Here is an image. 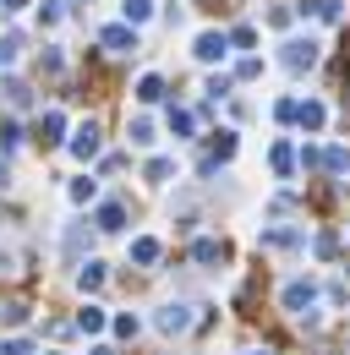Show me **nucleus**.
<instances>
[{
	"mask_svg": "<svg viewBox=\"0 0 350 355\" xmlns=\"http://www.w3.org/2000/svg\"><path fill=\"white\" fill-rule=\"evenodd\" d=\"M317 60H323V44H317V39H285V44H279V66H285V71H312Z\"/></svg>",
	"mask_w": 350,
	"mask_h": 355,
	"instance_id": "nucleus-1",
	"label": "nucleus"
},
{
	"mask_svg": "<svg viewBox=\"0 0 350 355\" xmlns=\"http://www.w3.org/2000/svg\"><path fill=\"white\" fill-rule=\"evenodd\" d=\"M279 306H285V311H296V317L317 311V284H312V279H290V284L279 290Z\"/></svg>",
	"mask_w": 350,
	"mask_h": 355,
	"instance_id": "nucleus-2",
	"label": "nucleus"
},
{
	"mask_svg": "<svg viewBox=\"0 0 350 355\" xmlns=\"http://www.w3.org/2000/svg\"><path fill=\"white\" fill-rule=\"evenodd\" d=\"M153 322H159V334H186L197 317H192V306H186V301H170V306H159V317H153Z\"/></svg>",
	"mask_w": 350,
	"mask_h": 355,
	"instance_id": "nucleus-3",
	"label": "nucleus"
},
{
	"mask_svg": "<svg viewBox=\"0 0 350 355\" xmlns=\"http://www.w3.org/2000/svg\"><path fill=\"white\" fill-rule=\"evenodd\" d=\"M192 55H197L203 66H214V60L230 55V39H224V33H197V39H192Z\"/></svg>",
	"mask_w": 350,
	"mask_h": 355,
	"instance_id": "nucleus-4",
	"label": "nucleus"
},
{
	"mask_svg": "<svg viewBox=\"0 0 350 355\" xmlns=\"http://www.w3.org/2000/svg\"><path fill=\"white\" fill-rule=\"evenodd\" d=\"M306 230H262V246L268 252H290V246H301Z\"/></svg>",
	"mask_w": 350,
	"mask_h": 355,
	"instance_id": "nucleus-5",
	"label": "nucleus"
},
{
	"mask_svg": "<svg viewBox=\"0 0 350 355\" xmlns=\"http://www.w3.org/2000/svg\"><path fill=\"white\" fill-rule=\"evenodd\" d=\"M72 153H77V159H93V153H99V126H93V121H88V126H77V137H72Z\"/></svg>",
	"mask_w": 350,
	"mask_h": 355,
	"instance_id": "nucleus-6",
	"label": "nucleus"
},
{
	"mask_svg": "<svg viewBox=\"0 0 350 355\" xmlns=\"http://www.w3.org/2000/svg\"><path fill=\"white\" fill-rule=\"evenodd\" d=\"M159 252H165V246H159V235H137V241H131V257H137L142 268L159 263Z\"/></svg>",
	"mask_w": 350,
	"mask_h": 355,
	"instance_id": "nucleus-7",
	"label": "nucleus"
},
{
	"mask_svg": "<svg viewBox=\"0 0 350 355\" xmlns=\"http://www.w3.org/2000/svg\"><path fill=\"white\" fill-rule=\"evenodd\" d=\"M104 49H115V55H131V49H137V33H131V28H104Z\"/></svg>",
	"mask_w": 350,
	"mask_h": 355,
	"instance_id": "nucleus-8",
	"label": "nucleus"
},
{
	"mask_svg": "<svg viewBox=\"0 0 350 355\" xmlns=\"http://www.w3.org/2000/svg\"><path fill=\"white\" fill-rule=\"evenodd\" d=\"M296 121H301L306 132H323V121H328V110H323V104H317V98H306L301 110H296Z\"/></svg>",
	"mask_w": 350,
	"mask_h": 355,
	"instance_id": "nucleus-9",
	"label": "nucleus"
},
{
	"mask_svg": "<svg viewBox=\"0 0 350 355\" xmlns=\"http://www.w3.org/2000/svg\"><path fill=\"white\" fill-rule=\"evenodd\" d=\"M192 257H197L203 268H214V263H224L230 252H224V241H197V246H192Z\"/></svg>",
	"mask_w": 350,
	"mask_h": 355,
	"instance_id": "nucleus-10",
	"label": "nucleus"
},
{
	"mask_svg": "<svg viewBox=\"0 0 350 355\" xmlns=\"http://www.w3.org/2000/svg\"><path fill=\"white\" fill-rule=\"evenodd\" d=\"M268 164H274V175H290V164H296L290 142H274V148H268Z\"/></svg>",
	"mask_w": 350,
	"mask_h": 355,
	"instance_id": "nucleus-11",
	"label": "nucleus"
},
{
	"mask_svg": "<svg viewBox=\"0 0 350 355\" xmlns=\"http://www.w3.org/2000/svg\"><path fill=\"white\" fill-rule=\"evenodd\" d=\"M306 11H312L317 22H340V0H306Z\"/></svg>",
	"mask_w": 350,
	"mask_h": 355,
	"instance_id": "nucleus-12",
	"label": "nucleus"
},
{
	"mask_svg": "<svg viewBox=\"0 0 350 355\" xmlns=\"http://www.w3.org/2000/svg\"><path fill=\"white\" fill-rule=\"evenodd\" d=\"M126 132H131V142H137V148H148V142H153V121H148V115H137Z\"/></svg>",
	"mask_w": 350,
	"mask_h": 355,
	"instance_id": "nucleus-13",
	"label": "nucleus"
},
{
	"mask_svg": "<svg viewBox=\"0 0 350 355\" xmlns=\"http://www.w3.org/2000/svg\"><path fill=\"white\" fill-rule=\"evenodd\" d=\"M77 328H83V334H99V328H104V306H83Z\"/></svg>",
	"mask_w": 350,
	"mask_h": 355,
	"instance_id": "nucleus-14",
	"label": "nucleus"
},
{
	"mask_svg": "<svg viewBox=\"0 0 350 355\" xmlns=\"http://www.w3.org/2000/svg\"><path fill=\"white\" fill-rule=\"evenodd\" d=\"M121 219H126L121 202H104V208H99V230H121Z\"/></svg>",
	"mask_w": 350,
	"mask_h": 355,
	"instance_id": "nucleus-15",
	"label": "nucleus"
},
{
	"mask_svg": "<svg viewBox=\"0 0 350 355\" xmlns=\"http://www.w3.org/2000/svg\"><path fill=\"white\" fill-rule=\"evenodd\" d=\"M323 164H328L334 175H340V170H350V148H340V142H334V148L323 153Z\"/></svg>",
	"mask_w": 350,
	"mask_h": 355,
	"instance_id": "nucleus-16",
	"label": "nucleus"
},
{
	"mask_svg": "<svg viewBox=\"0 0 350 355\" xmlns=\"http://www.w3.org/2000/svg\"><path fill=\"white\" fill-rule=\"evenodd\" d=\"M230 153H235V132H214V159L224 164Z\"/></svg>",
	"mask_w": 350,
	"mask_h": 355,
	"instance_id": "nucleus-17",
	"label": "nucleus"
},
{
	"mask_svg": "<svg viewBox=\"0 0 350 355\" xmlns=\"http://www.w3.org/2000/svg\"><path fill=\"white\" fill-rule=\"evenodd\" d=\"M153 17V0H126V22H148Z\"/></svg>",
	"mask_w": 350,
	"mask_h": 355,
	"instance_id": "nucleus-18",
	"label": "nucleus"
},
{
	"mask_svg": "<svg viewBox=\"0 0 350 355\" xmlns=\"http://www.w3.org/2000/svg\"><path fill=\"white\" fill-rule=\"evenodd\" d=\"M159 93H165V83H159V77H142V83H137V98H142V104H153Z\"/></svg>",
	"mask_w": 350,
	"mask_h": 355,
	"instance_id": "nucleus-19",
	"label": "nucleus"
},
{
	"mask_svg": "<svg viewBox=\"0 0 350 355\" xmlns=\"http://www.w3.org/2000/svg\"><path fill=\"white\" fill-rule=\"evenodd\" d=\"M93 191H99V180H72V202H93Z\"/></svg>",
	"mask_w": 350,
	"mask_h": 355,
	"instance_id": "nucleus-20",
	"label": "nucleus"
},
{
	"mask_svg": "<svg viewBox=\"0 0 350 355\" xmlns=\"http://www.w3.org/2000/svg\"><path fill=\"white\" fill-rule=\"evenodd\" d=\"M104 284V263H88L83 268V290H99Z\"/></svg>",
	"mask_w": 350,
	"mask_h": 355,
	"instance_id": "nucleus-21",
	"label": "nucleus"
},
{
	"mask_svg": "<svg viewBox=\"0 0 350 355\" xmlns=\"http://www.w3.org/2000/svg\"><path fill=\"white\" fill-rule=\"evenodd\" d=\"M170 170H175L170 159H153V164H148V180H153V186H159V180H170Z\"/></svg>",
	"mask_w": 350,
	"mask_h": 355,
	"instance_id": "nucleus-22",
	"label": "nucleus"
},
{
	"mask_svg": "<svg viewBox=\"0 0 350 355\" xmlns=\"http://www.w3.org/2000/svg\"><path fill=\"white\" fill-rule=\"evenodd\" d=\"M137 328H142V322H137V317H131V311H126V317H115V334H121V339H131V334H137Z\"/></svg>",
	"mask_w": 350,
	"mask_h": 355,
	"instance_id": "nucleus-23",
	"label": "nucleus"
},
{
	"mask_svg": "<svg viewBox=\"0 0 350 355\" xmlns=\"http://www.w3.org/2000/svg\"><path fill=\"white\" fill-rule=\"evenodd\" d=\"M268 28H290V11L285 6H268Z\"/></svg>",
	"mask_w": 350,
	"mask_h": 355,
	"instance_id": "nucleus-24",
	"label": "nucleus"
},
{
	"mask_svg": "<svg viewBox=\"0 0 350 355\" xmlns=\"http://www.w3.org/2000/svg\"><path fill=\"white\" fill-rule=\"evenodd\" d=\"M0 355H33V345H28V339H6V350Z\"/></svg>",
	"mask_w": 350,
	"mask_h": 355,
	"instance_id": "nucleus-25",
	"label": "nucleus"
},
{
	"mask_svg": "<svg viewBox=\"0 0 350 355\" xmlns=\"http://www.w3.org/2000/svg\"><path fill=\"white\" fill-rule=\"evenodd\" d=\"M17 60V39H0V66H11Z\"/></svg>",
	"mask_w": 350,
	"mask_h": 355,
	"instance_id": "nucleus-26",
	"label": "nucleus"
},
{
	"mask_svg": "<svg viewBox=\"0 0 350 355\" xmlns=\"http://www.w3.org/2000/svg\"><path fill=\"white\" fill-rule=\"evenodd\" d=\"M6 11H22V0H6Z\"/></svg>",
	"mask_w": 350,
	"mask_h": 355,
	"instance_id": "nucleus-27",
	"label": "nucleus"
},
{
	"mask_svg": "<svg viewBox=\"0 0 350 355\" xmlns=\"http://www.w3.org/2000/svg\"><path fill=\"white\" fill-rule=\"evenodd\" d=\"M93 355H115V350H110V345H99V350H93Z\"/></svg>",
	"mask_w": 350,
	"mask_h": 355,
	"instance_id": "nucleus-28",
	"label": "nucleus"
},
{
	"mask_svg": "<svg viewBox=\"0 0 350 355\" xmlns=\"http://www.w3.org/2000/svg\"><path fill=\"white\" fill-rule=\"evenodd\" d=\"M247 355H268V350H247Z\"/></svg>",
	"mask_w": 350,
	"mask_h": 355,
	"instance_id": "nucleus-29",
	"label": "nucleus"
}]
</instances>
